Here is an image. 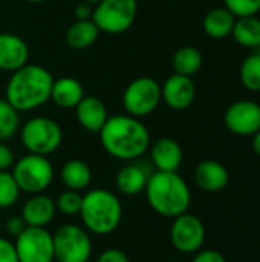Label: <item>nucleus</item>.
<instances>
[{
    "label": "nucleus",
    "mask_w": 260,
    "mask_h": 262,
    "mask_svg": "<svg viewBox=\"0 0 260 262\" xmlns=\"http://www.w3.org/2000/svg\"><path fill=\"white\" fill-rule=\"evenodd\" d=\"M104 152L120 161H136L147 154L152 140L147 126L127 114L112 115L98 132Z\"/></svg>",
    "instance_id": "f257e3e1"
},
{
    "label": "nucleus",
    "mask_w": 260,
    "mask_h": 262,
    "mask_svg": "<svg viewBox=\"0 0 260 262\" xmlns=\"http://www.w3.org/2000/svg\"><path fill=\"white\" fill-rule=\"evenodd\" d=\"M54 75L44 66L28 63L11 72L5 88L6 101L18 112H31L51 101Z\"/></svg>",
    "instance_id": "f03ea898"
},
{
    "label": "nucleus",
    "mask_w": 260,
    "mask_h": 262,
    "mask_svg": "<svg viewBox=\"0 0 260 262\" xmlns=\"http://www.w3.org/2000/svg\"><path fill=\"white\" fill-rule=\"evenodd\" d=\"M150 209L162 218H176L188 212L192 190L178 172H153L146 186Z\"/></svg>",
    "instance_id": "7ed1b4c3"
},
{
    "label": "nucleus",
    "mask_w": 260,
    "mask_h": 262,
    "mask_svg": "<svg viewBox=\"0 0 260 262\" xmlns=\"http://www.w3.org/2000/svg\"><path fill=\"white\" fill-rule=\"evenodd\" d=\"M83 227L93 235L106 236L113 233L123 220L120 198L107 189H92L83 195L80 209Z\"/></svg>",
    "instance_id": "20e7f679"
},
{
    "label": "nucleus",
    "mask_w": 260,
    "mask_h": 262,
    "mask_svg": "<svg viewBox=\"0 0 260 262\" xmlns=\"http://www.w3.org/2000/svg\"><path fill=\"white\" fill-rule=\"evenodd\" d=\"M20 141L28 154L49 157L58 150L63 143V129L49 117L38 115L29 118L20 126Z\"/></svg>",
    "instance_id": "39448f33"
},
{
    "label": "nucleus",
    "mask_w": 260,
    "mask_h": 262,
    "mask_svg": "<svg viewBox=\"0 0 260 262\" xmlns=\"http://www.w3.org/2000/svg\"><path fill=\"white\" fill-rule=\"evenodd\" d=\"M11 173L21 193H44L54 181V166L48 157L26 154L15 160Z\"/></svg>",
    "instance_id": "423d86ee"
},
{
    "label": "nucleus",
    "mask_w": 260,
    "mask_h": 262,
    "mask_svg": "<svg viewBox=\"0 0 260 262\" xmlns=\"http://www.w3.org/2000/svg\"><path fill=\"white\" fill-rule=\"evenodd\" d=\"M138 15V0H100L93 6L92 20L100 32L118 35L129 31Z\"/></svg>",
    "instance_id": "0eeeda50"
},
{
    "label": "nucleus",
    "mask_w": 260,
    "mask_h": 262,
    "mask_svg": "<svg viewBox=\"0 0 260 262\" xmlns=\"http://www.w3.org/2000/svg\"><path fill=\"white\" fill-rule=\"evenodd\" d=\"M52 243L57 262H89L93 252L89 232L77 224L60 226L52 233Z\"/></svg>",
    "instance_id": "6e6552de"
},
{
    "label": "nucleus",
    "mask_w": 260,
    "mask_h": 262,
    "mask_svg": "<svg viewBox=\"0 0 260 262\" xmlns=\"http://www.w3.org/2000/svg\"><path fill=\"white\" fill-rule=\"evenodd\" d=\"M161 101V84L152 77H138L132 80L121 97L126 114L139 120L152 115Z\"/></svg>",
    "instance_id": "1a4fd4ad"
},
{
    "label": "nucleus",
    "mask_w": 260,
    "mask_h": 262,
    "mask_svg": "<svg viewBox=\"0 0 260 262\" xmlns=\"http://www.w3.org/2000/svg\"><path fill=\"white\" fill-rule=\"evenodd\" d=\"M172 246L184 255H195L205 243V226L202 220L190 212L173 218L170 227Z\"/></svg>",
    "instance_id": "9d476101"
},
{
    "label": "nucleus",
    "mask_w": 260,
    "mask_h": 262,
    "mask_svg": "<svg viewBox=\"0 0 260 262\" xmlns=\"http://www.w3.org/2000/svg\"><path fill=\"white\" fill-rule=\"evenodd\" d=\"M18 262H52V233L46 227H26L14 239Z\"/></svg>",
    "instance_id": "9b49d317"
},
{
    "label": "nucleus",
    "mask_w": 260,
    "mask_h": 262,
    "mask_svg": "<svg viewBox=\"0 0 260 262\" xmlns=\"http://www.w3.org/2000/svg\"><path fill=\"white\" fill-rule=\"evenodd\" d=\"M225 127L238 137H253L260 129V106L251 100H239L224 112Z\"/></svg>",
    "instance_id": "f8f14e48"
},
{
    "label": "nucleus",
    "mask_w": 260,
    "mask_h": 262,
    "mask_svg": "<svg viewBox=\"0 0 260 262\" xmlns=\"http://www.w3.org/2000/svg\"><path fill=\"white\" fill-rule=\"evenodd\" d=\"M196 97V86L192 77L172 74L161 84V98L173 111H185Z\"/></svg>",
    "instance_id": "ddd939ff"
},
{
    "label": "nucleus",
    "mask_w": 260,
    "mask_h": 262,
    "mask_svg": "<svg viewBox=\"0 0 260 262\" xmlns=\"http://www.w3.org/2000/svg\"><path fill=\"white\" fill-rule=\"evenodd\" d=\"M29 63V46L17 34L0 32V71L14 72Z\"/></svg>",
    "instance_id": "4468645a"
},
{
    "label": "nucleus",
    "mask_w": 260,
    "mask_h": 262,
    "mask_svg": "<svg viewBox=\"0 0 260 262\" xmlns=\"http://www.w3.org/2000/svg\"><path fill=\"white\" fill-rule=\"evenodd\" d=\"M196 186L207 193L222 192L230 183V173L227 167L216 160L201 161L193 172Z\"/></svg>",
    "instance_id": "2eb2a0df"
},
{
    "label": "nucleus",
    "mask_w": 260,
    "mask_h": 262,
    "mask_svg": "<svg viewBox=\"0 0 260 262\" xmlns=\"http://www.w3.org/2000/svg\"><path fill=\"white\" fill-rule=\"evenodd\" d=\"M57 213L55 200L46 193L29 195L21 207L20 216L28 227H46L49 226Z\"/></svg>",
    "instance_id": "dca6fc26"
},
{
    "label": "nucleus",
    "mask_w": 260,
    "mask_h": 262,
    "mask_svg": "<svg viewBox=\"0 0 260 262\" xmlns=\"http://www.w3.org/2000/svg\"><path fill=\"white\" fill-rule=\"evenodd\" d=\"M150 161L156 172H178L182 164V147L181 144L169 137L156 140L150 144Z\"/></svg>",
    "instance_id": "f3484780"
},
{
    "label": "nucleus",
    "mask_w": 260,
    "mask_h": 262,
    "mask_svg": "<svg viewBox=\"0 0 260 262\" xmlns=\"http://www.w3.org/2000/svg\"><path fill=\"white\" fill-rule=\"evenodd\" d=\"M75 117L78 124L84 130L90 134H98L106 124L109 114L101 98L95 95H84L83 100L75 106Z\"/></svg>",
    "instance_id": "a211bd4d"
},
{
    "label": "nucleus",
    "mask_w": 260,
    "mask_h": 262,
    "mask_svg": "<svg viewBox=\"0 0 260 262\" xmlns=\"http://www.w3.org/2000/svg\"><path fill=\"white\" fill-rule=\"evenodd\" d=\"M150 173L144 166L135 161H129L123 166L115 177V187L124 196H136L146 190Z\"/></svg>",
    "instance_id": "6ab92c4d"
},
{
    "label": "nucleus",
    "mask_w": 260,
    "mask_h": 262,
    "mask_svg": "<svg viewBox=\"0 0 260 262\" xmlns=\"http://www.w3.org/2000/svg\"><path fill=\"white\" fill-rule=\"evenodd\" d=\"M83 84L74 77L54 78L51 89V101L61 109H75V106L84 97Z\"/></svg>",
    "instance_id": "aec40b11"
},
{
    "label": "nucleus",
    "mask_w": 260,
    "mask_h": 262,
    "mask_svg": "<svg viewBox=\"0 0 260 262\" xmlns=\"http://www.w3.org/2000/svg\"><path fill=\"white\" fill-rule=\"evenodd\" d=\"M236 18L238 17L234 14H231L225 6L213 8L204 15L202 29L210 38L224 40L231 35Z\"/></svg>",
    "instance_id": "412c9836"
},
{
    "label": "nucleus",
    "mask_w": 260,
    "mask_h": 262,
    "mask_svg": "<svg viewBox=\"0 0 260 262\" xmlns=\"http://www.w3.org/2000/svg\"><path fill=\"white\" fill-rule=\"evenodd\" d=\"M60 180L67 190L81 192L92 183V169L86 161L72 158L61 166Z\"/></svg>",
    "instance_id": "4be33fe9"
},
{
    "label": "nucleus",
    "mask_w": 260,
    "mask_h": 262,
    "mask_svg": "<svg viewBox=\"0 0 260 262\" xmlns=\"http://www.w3.org/2000/svg\"><path fill=\"white\" fill-rule=\"evenodd\" d=\"M100 37V29L93 23L92 18L89 20H75L66 31V43L70 49L83 51L90 48Z\"/></svg>",
    "instance_id": "5701e85b"
},
{
    "label": "nucleus",
    "mask_w": 260,
    "mask_h": 262,
    "mask_svg": "<svg viewBox=\"0 0 260 262\" xmlns=\"http://www.w3.org/2000/svg\"><path fill=\"white\" fill-rule=\"evenodd\" d=\"M231 37L234 41L248 49L260 48V18L257 15L238 17L233 26Z\"/></svg>",
    "instance_id": "b1692460"
},
{
    "label": "nucleus",
    "mask_w": 260,
    "mask_h": 262,
    "mask_svg": "<svg viewBox=\"0 0 260 262\" xmlns=\"http://www.w3.org/2000/svg\"><path fill=\"white\" fill-rule=\"evenodd\" d=\"M204 57L201 51L195 46H182L176 49V52L172 57V68L175 74L193 77L198 74L202 68Z\"/></svg>",
    "instance_id": "393cba45"
},
{
    "label": "nucleus",
    "mask_w": 260,
    "mask_h": 262,
    "mask_svg": "<svg viewBox=\"0 0 260 262\" xmlns=\"http://www.w3.org/2000/svg\"><path fill=\"white\" fill-rule=\"evenodd\" d=\"M239 80L250 92H260V52L254 51L241 64Z\"/></svg>",
    "instance_id": "a878e982"
},
{
    "label": "nucleus",
    "mask_w": 260,
    "mask_h": 262,
    "mask_svg": "<svg viewBox=\"0 0 260 262\" xmlns=\"http://www.w3.org/2000/svg\"><path fill=\"white\" fill-rule=\"evenodd\" d=\"M20 130V112L6 98H0V141H8Z\"/></svg>",
    "instance_id": "bb28decb"
},
{
    "label": "nucleus",
    "mask_w": 260,
    "mask_h": 262,
    "mask_svg": "<svg viewBox=\"0 0 260 262\" xmlns=\"http://www.w3.org/2000/svg\"><path fill=\"white\" fill-rule=\"evenodd\" d=\"M20 189L9 172H0V209H11L20 198Z\"/></svg>",
    "instance_id": "cd10ccee"
},
{
    "label": "nucleus",
    "mask_w": 260,
    "mask_h": 262,
    "mask_svg": "<svg viewBox=\"0 0 260 262\" xmlns=\"http://www.w3.org/2000/svg\"><path fill=\"white\" fill-rule=\"evenodd\" d=\"M83 203V195L75 190H64L61 192L55 200L57 212L66 215V216H75L80 213Z\"/></svg>",
    "instance_id": "c85d7f7f"
},
{
    "label": "nucleus",
    "mask_w": 260,
    "mask_h": 262,
    "mask_svg": "<svg viewBox=\"0 0 260 262\" xmlns=\"http://www.w3.org/2000/svg\"><path fill=\"white\" fill-rule=\"evenodd\" d=\"M224 6L236 17L257 15L260 12V0H224Z\"/></svg>",
    "instance_id": "c756f323"
},
{
    "label": "nucleus",
    "mask_w": 260,
    "mask_h": 262,
    "mask_svg": "<svg viewBox=\"0 0 260 262\" xmlns=\"http://www.w3.org/2000/svg\"><path fill=\"white\" fill-rule=\"evenodd\" d=\"M14 163H15L14 150L5 141H0V172H9Z\"/></svg>",
    "instance_id": "7c9ffc66"
},
{
    "label": "nucleus",
    "mask_w": 260,
    "mask_h": 262,
    "mask_svg": "<svg viewBox=\"0 0 260 262\" xmlns=\"http://www.w3.org/2000/svg\"><path fill=\"white\" fill-rule=\"evenodd\" d=\"M0 262H18L14 243L2 236H0Z\"/></svg>",
    "instance_id": "2f4dec72"
},
{
    "label": "nucleus",
    "mask_w": 260,
    "mask_h": 262,
    "mask_svg": "<svg viewBox=\"0 0 260 262\" xmlns=\"http://www.w3.org/2000/svg\"><path fill=\"white\" fill-rule=\"evenodd\" d=\"M192 262H227L225 256L218 252V250H211V249H207V250H199L193 255V259Z\"/></svg>",
    "instance_id": "473e14b6"
},
{
    "label": "nucleus",
    "mask_w": 260,
    "mask_h": 262,
    "mask_svg": "<svg viewBox=\"0 0 260 262\" xmlns=\"http://www.w3.org/2000/svg\"><path fill=\"white\" fill-rule=\"evenodd\" d=\"M97 262H130L129 256L120 249H106L100 253Z\"/></svg>",
    "instance_id": "72a5a7b5"
},
{
    "label": "nucleus",
    "mask_w": 260,
    "mask_h": 262,
    "mask_svg": "<svg viewBox=\"0 0 260 262\" xmlns=\"http://www.w3.org/2000/svg\"><path fill=\"white\" fill-rule=\"evenodd\" d=\"M26 227H28V226L25 224V221H23V218H21L20 215L9 216V218L6 220V223H5V229H6L8 235H11V236H14V238H17Z\"/></svg>",
    "instance_id": "f704fd0d"
},
{
    "label": "nucleus",
    "mask_w": 260,
    "mask_h": 262,
    "mask_svg": "<svg viewBox=\"0 0 260 262\" xmlns=\"http://www.w3.org/2000/svg\"><path fill=\"white\" fill-rule=\"evenodd\" d=\"M92 12H93V6L84 0L77 3V6L74 8L75 20H89V18H92Z\"/></svg>",
    "instance_id": "c9c22d12"
},
{
    "label": "nucleus",
    "mask_w": 260,
    "mask_h": 262,
    "mask_svg": "<svg viewBox=\"0 0 260 262\" xmlns=\"http://www.w3.org/2000/svg\"><path fill=\"white\" fill-rule=\"evenodd\" d=\"M251 138H253V143H251L253 144V150H254V154L260 158V129Z\"/></svg>",
    "instance_id": "e433bc0d"
},
{
    "label": "nucleus",
    "mask_w": 260,
    "mask_h": 262,
    "mask_svg": "<svg viewBox=\"0 0 260 262\" xmlns=\"http://www.w3.org/2000/svg\"><path fill=\"white\" fill-rule=\"evenodd\" d=\"M25 2H28V3H43L46 0H25Z\"/></svg>",
    "instance_id": "4c0bfd02"
},
{
    "label": "nucleus",
    "mask_w": 260,
    "mask_h": 262,
    "mask_svg": "<svg viewBox=\"0 0 260 262\" xmlns=\"http://www.w3.org/2000/svg\"><path fill=\"white\" fill-rule=\"evenodd\" d=\"M84 2H87V3H90L92 6H95V5H97V3H98L100 0H84Z\"/></svg>",
    "instance_id": "58836bf2"
},
{
    "label": "nucleus",
    "mask_w": 260,
    "mask_h": 262,
    "mask_svg": "<svg viewBox=\"0 0 260 262\" xmlns=\"http://www.w3.org/2000/svg\"><path fill=\"white\" fill-rule=\"evenodd\" d=\"M52 262H57V261H52Z\"/></svg>",
    "instance_id": "ea45409f"
},
{
    "label": "nucleus",
    "mask_w": 260,
    "mask_h": 262,
    "mask_svg": "<svg viewBox=\"0 0 260 262\" xmlns=\"http://www.w3.org/2000/svg\"><path fill=\"white\" fill-rule=\"evenodd\" d=\"M259 106H260V103H259Z\"/></svg>",
    "instance_id": "a19ab883"
}]
</instances>
